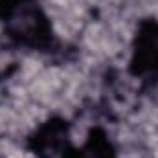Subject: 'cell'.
I'll list each match as a JSON object with an SVG mask.
<instances>
[{
  "instance_id": "cell-1",
  "label": "cell",
  "mask_w": 158,
  "mask_h": 158,
  "mask_svg": "<svg viewBox=\"0 0 158 158\" xmlns=\"http://www.w3.org/2000/svg\"><path fill=\"white\" fill-rule=\"evenodd\" d=\"M35 6L37 4H33L31 0H2L0 2V13L11 35L30 44L42 42L48 33V24L44 22V17L40 15L39 7Z\"/></svg>"
},
{
  "instance_id": "cell-2",
  "label": "cell",
  "mask_w": 158,
  "mask_h": 158,
  "mask_svg": "<svg viewBox=\"0 0 158 158\" xmlns=\"http://www.w3.org/2000/svg\"><path fill=\"white\" fill-rule=\"evenodd\" d=\"M134 66L138 74H158V26L155 24L138 37Z\"/></svg>"
}]
</instances>
